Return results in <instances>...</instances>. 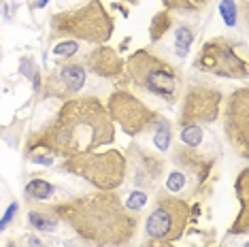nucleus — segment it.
<instances>
[{"label": "nucleus", "instance_id": "obj_10", "mask_svg": "<svg viewBox=\"0 0 249 247\" xmlns=\"http://www.w3.org/2000/svg\"><path fill=\"white\" fill-rule=\"evenodd\" d=\"M219 106H222V92L211 86H190L183 96L181 106V126L183 124H211L219 117Z\"/></svg>", "mask_w": 249, "mask_h": 247}, {"label": "nucleus", "instance_id": "obj_17", "mask_svg": "<svg viewBox=\"0 0 249 247\" xmlns=\"http://www.w3.org/2000/svg\"><path fill=\"white\" fill-rule=\"evenodd\" d=\"M173 26V18L168 11H160V13L154 15V19L149 21V36L151 41H160V38L171 30Z\"/></svg>", "mask_w": 249, "mask_h": 247}, {"label": "nucleus", "instance_id": "obj_20", "mask_svg": "<svg viewBox=\"0 0 249 247\" xmlns=\"http://www.w3.org/2000/svg\"><path fill=\"white\" fill-rule=\"evenodd\" d=\"M192 43H194V32H192L190 26H179L177 30H175V52L177 55H188Z\"/></svg>", "mask_w": 249, "mask_h": 247}, {"label": "nucleus", "instance_id": "obj_6", "mask_svg": "<svg viewBox=\"0 0 249 247\" xmlns=\"http://www.w3.org/2000/svg\"><path fill=\"white\" fill-rule=\"evenodd\" d=\"M190 222V207L173 194L158 196L154 211L145 222V232L154 241H177Z\"/></svg>", "mask_w": 249, "mask_h": 247}, {"label": "nucleus", "instance_id": "obj_5", "mask_svg": "<svg viewBox=\"0 0 249 247\" xmlns=\"http://www.w3.org/2000/svg\"><path fill=\"white\" fill-rule=\"evenodd\" d=\"M128 75L132 83L154 96L175 103L179 96V77L164 58L156 55L149 49H139L128 58Z\"/></svg>", "mask_w": 249, "mask_h": 247}, {"label": "nucleus", "instance_id": "obj_26", "mask_svg": "<svg viewBox=\"0 0 249 247\" xmlns=\"http://www.w3.org/2000/svg\"><path fill=\"white\" fill-rule=\"evenodd\" d=\"M79 52V43L77 41H64V43H58L53 47V53L55 55H64V58H71Z\"/></svg>", "mask_w": 249, "mask_h": 247}, {"label": "nucleus", "instance_id": "obj_30", "mask_svg": "<svg viewBox=\"0 0 249 247\" xmlns=\"http://www.w3.org/2000/svg\"><path fill=\"white\" fill-rule=\"evenodd\" d=\"M41 247V241H38V239H35V237H30V239H28V247Z\"/></svg>", "mask_w": 249, "mask_h": 247}, {"label": "nucleus", "instance_id": "obj_9", "mask_svg": "<svg viewBox=\"0 0 249 247\" xmlns=\"http://www.w3.org/2000/svg\"><path fill=\"white\" fill-rule=\"evenodd\" d=\"M224 130L230 145L241 158L249 156V92L247 88L236 89L226 100Z\"/></svg>", "mask_w": 249, "mask_h": 247}, {"label": "nucleus", "instance_id": "obj_11", "mask_svg": "<svg viewBox=\"0 0 249 247\" xmlns=\"http://www.w3.org/2000/svg\"><path fill=\"white\" fill-rule=\"evenodd\" d=\"M86 66L81 64H64L62 69L45 79V96L49 98H69L72 94L81 92L83 83H86Z\"/></svg>", "mask_w": 249, "mask_h": 247}, {"label": "nucleus", "instance_id": "obj_12", "mask_svg": "<svg viewBox=\"0 0 249 247\" xmlns=\"http://www.w3.org/2000/svg\"><path fill=\"white\" fill-rule=\"evenodd\" d=\"M86 66L98 77H117L124 71V62L120 58V53L115 49L107 47V45H100L92 53H88Z\"/></svg>", "mask_w": 249, "mask_h": 247}, {"label": "nucleus", "instance_id": "obj_13", "mask_svg": "<svg viewBox=\"0 0 249 247\" xmlns=\"http://www.w3.org/2000/svg\"><path fill=\"white\" fill-rule=\"evenodd\" d=\"M130 154H132L130 158L137 162V175H134L137 185H154L162 173V160H158L154 154H145L139 147H130Z\"/></svg>", "mask_w": 249, "mask_h": 247}, {"label": "nucleus", "instance_id": "obj_7", "mask_svg": "<svg viewBox=\"0 0 249 247\" xmlns=\"http://www.w3.org/2000/svg\"><path fill=\"white\" fill-rule=\"evenodd\" d=\"M194 66L202 72L217 77H228V79H245L247 77V62L236 53L234 45L228 38L217 36L202 45L198 52Z\"/></svg>", "mask_w": 249, "mask_h": 247}, {"label": "nucleus", "instance_id": "obj_31", "mask_svg": "<svg viewBox=\"0 0 249 247\" xmlns=\"http://www.w3.org/2000/svg\"><path fill=\"white\" fill-rule=\"evenodd\" d=\"M47 2H49V0H38V4H36V7H38V9H43Z\"/></svg>", "mask_w": 249, "mask_h": 247}, {"label": "nucleus", "instance_id": "obj_19", "mask_svg": "<svg viewBox=\"0 0 249 247\" xmlns=\"http://www.w3.org/2000/svg\"><path fill=\"white\" fill-rule=\"evenodd\" d=\"M202 139H205V130L198 124H183L181 126V145L196 149V147H200Z\"/></svg>", "mask_w": 249, "mask_h": 247}, {"label": "nucleus", "instance_id": "obj_25", "mask_svg": "<svg viewBox=\"0 0 249 247\" xmlns=\"http://www.w3.org/2000/svg\"><path fill=\"white\" fill-rule=\"evenodd\" d=\"M183 185H185V175L181 171H173L171 175H168V179H166V190L168 192L177 194V192L183 190Z\"/></svg>", "mask_w": 249, "mask_h": 247}, {"label": "nucleus", "instance_id": "obj_27", "mask_svg": "<svg viewBox=\"0 0 249 247\" xmlns=\"http://www.w3.org/2000/svg\"><path fill=\"white\" fill-rule=\"evenodd\" d=\"M18 209H19V205H18V203H11V205H9L7 213H4L2 220H0V232H2V230H7V226H9L11 222H13V217L18 215Z\"/></svg>", "mask_w": 249, "mask_h": 247}, {"label": "nucleus", "instance_id": "obj_18", "mask_svg": "<svg viewBox=\"0 0 249 247\" xmlns=\"http://www.w3.org/2000/svg\"><path fill=\"white\" fill-rule=\"evenodd\" d=\"M53 185L45 179H32L26 183V196L30 200H47L53 196Z\"/></svg>", "mask_w": 249, "mask_h": 247}, {"label": "nucleus", "instance_id": "obj_8", "mask_svg": "<svg viewBox=\"0 0 249 247\" xmlns=\"http://www.w3.org/2000/svg\"><path fill=\"white\" fill-rule=\"evenodd\" d=\"M107 111H109L113 124H120V128L128 137H141L149 128H156V124L160 122L156 111H151L145 103H141L126 89L111 94Z\"/></svg>", "mask_w": 249, "mask_h": 247}, {"label": "nucleus", "instance_id": "obj_4", "mask_svg": "<svg viewBox=\"0 0 249 247\" xmlns=\"http://www.w3.org/2000/svg\"><path fill=\"white\" fill-rule=\"evenodd\" d=\"M126 158L117 149L77 154L71 158H64L62 162L64 171L86 179L89 185H94L100 192H113L120 188L126 179Z\"/></svg>", "mask_w": 249, "mask_h": 247}, {"label": "nucleus", "instance_id": "obj_22", "mask_svg": "<svg viewBox=\"0 0 249 247\" xmlns=\"http://www.w3.org/2000/svg\"><path fill=\"white\" fill-rule=\"evenodd\" d=\"M171 137H173V130H171V124L160 120L156 124V134H154V143L160 151H166L171 147Z\"/></svg>", "mask_w": 249, "mask_h": 247}, {"label": "nucleus", "instance_id": "obj_24", "mask_svg": "<svg viewBox=\"0 0 249 247\" xmlns=\"http://www.w3.org/2000/svg\"><path fill=\"white\" fill-rule=\"evenodd\" d=\"M147 203V194L143 190H134V192H130L128 200H126V209L128 211H141Z\"/></svg>", "mask_w": 249, "mask_h": 247}, {"label": "nucleus", "instance_id": "obj_16", "mask_svg": "<svg viewBox=\"0 0 249 247\" xmlns=\"http://www.w3.org/2000/svg\"><path fill=\"white\" fill-rule=\"evenodd\" d=\"M28 224L32 228L41 230V232H53L58 228L60 220L53 215V213H45V211H30L28 213Z\"/></svg>", "mask_w": 249, "mask_h": 247}, {"label": "nucleus", "instance_id": "obj_23", "mask_svg": "<svg viewBox=\"0 0 249 247\" xmlns=\"http://www.w3.org/2000/svg\"><path fill=\"white\" fill-rule=\"evenodd\" d=\"M219 15L226 21V26H236V0H222L219 2Z\"/></svg>", "mask_w": 249, "mask_h": 247}, {"label": "nucleus", "instance_id": "obj_28", "mask_svg": "<svg viewBox=\"0 0 249 247\" xmlns=\"http://www.w3.org/2000/svg\"><path fill=\"white\" fill-rule=\"evenodd\" d=\"M30 160H32V162H36V164H53V158H52V156H45V154L32 156Z\"/></svg>", "mask_w": 249, "mask_h": 247}, {"label": "nucleus", "instance_id": "obj_21", "mask_svg": "<svg viewBox=\"0 0 249 247\" xmlns=\"http://www.w3.org/2000/svg\"><path fill=\"white\" fill-rule=\"evenodd\" d=\"M166 9L181 11V13H198V11L207 9L209 0H164Z\"/></svg>", "mask_w": 249, "mask_h": 247}, {"label": "nucleus", "instance_id": "obj_32", "mask_svg": "<svg viewBox=\"0 0 249 247\" xmlns=\"http://www.w3.org/2000/svg\"><path fill=\"white\" fill-rule=\"evenodd\" d=\"M7 247H15V243H9V245H7Z\"/></svg>", "mask_w": 249, "mask_h": 247}, {"label": "nucleus", "instance_id": "obj_29", "mask_svg": "<svg viewBox=\"0 0 249 247\" xmlns=\"http://www.w3.org/2000/svg\"><path fill=\"white\" fill-rule=\"evenodd\" d=\"M143 247H175L171 241H154L151 239V243H145Z\"/></svg>", "mask_w": 249, "mask_h": 247}, {"label": "nucleus", "instance_id": "obj_3", "mask_svg": "<svg viewBox=\"0 0 249 247\" xmlns=\"http://www.w3.org/2000/svg\"><path fill=\"white\" fill-rule=\"evenodd\" d=\"M53 36H69V38H81L88 43L105 45L111 38L115 30V21L100 0H89L88 4L79 9H69L55 13L49 21ZM66 38V41H69Z\"/></svg>", "mask_w": 249, "mask_h": 247}, {"label": "nucleus", "instance_id": "obj_2", "mask_svg": "<svg viewBox=\"0 0 249 247\" xmlns=\"http://www.w3.org/2000/svg\"><path fill=\"white\" fill-rule=\"evenodd\" d=\"M52 213L60 222L69 224L83 241L98 247L126 245L137 234V217L115 192L79 196L53 205Z\"/></svg>", "mask_w": 249, "mask_h": 247}, {"label": "nucleus", "instance_id": "obj_15", "mask_svg": "<svg viewBox=\"0 0 249 247\" xmlns=\"http://www.w3.org/2000/svg\"><path fill=\"white\" fill-rule=\"evenodd\" d=\"M175 162H177L179 166H183V171L188 173H194L198 179H205L209 173H211V162H205L202 156L194 154L190 147L188 149H177L175 151Z\"/></svg>", "mask_w": 249, "mask_h": 247}, {"label": "nucleus", "instance_id": "obj_1", "mask_svg": "<svg viewBox=\"0 0 249 247\" xmlns=\"http://www.w3.org/2000/svg\"><path fill=\"white\" fill-rule=\"evenodd\" d=\"M115 141V124L107 106L94 96L66 100L52 122L28 137V156L43 151L47 156L71 158L77 154L96 151Z\"/></svg>", "mask_w": 249, "mask_h": 247}, {"label": "nucleus", "instance_id": "obj_14", "mask_svg": "<svg viewBox=\"0 0 249 247\" xmlns=\"http://www.w3.org/2000/svg\"><path fill=\"white\" fill-rule=\"evenodd\" d=\"M234 190H236V196L241 200V215L239 220L232 224V232L234 234H245L247 232V226H249V171H245L239 175L234 183Z\"/></svg>", "mask_w": 249, "mask_h": 247}]
</instances>
